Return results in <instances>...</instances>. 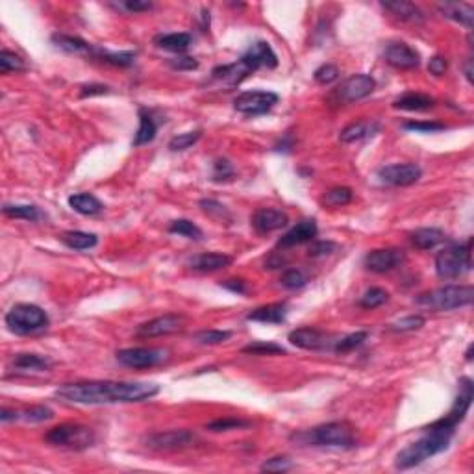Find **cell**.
<instances>
[{"instance_id": "cell-56", "label": "cell", "mask_w": 474, "mask_h": 474, "mask_svg": "<svg viewBox=\"0 0 474 474\" xmlns=\"http://www.w3.org/2000/svg\"><path fill=\"white\" fill-rule=\"evenodd\" d=\"M121 6L125 8V10H128V12H148V10H152V2H148V0H125Z\"/></svg>"}, {"instance_id": "cell-28", "label": "cell", "mask_w": 474, "mask_h": 474, "mask_svg": "<svg viewBox=\"0 0 474 474\" xmlns=\"http://www.w3.org/2000/svg\"><path fill=\"white\" fill-rule=\"evenodd\" d=\"M12 367L17 373H43V371H51L52 362L40 354H17L13 358Z\"/></svg>"}, {"instance_id": "cell-3", "label": "cell", "mask_w": 474, "mask_h": 474, "mask_svg": "<svg viewBox=\"0 0 474 474\" xmlns=\"http://www.w3.org/2000/svg\"><path fill=\"white\" fill-rule=\"evenodd\" d=\"M291 439L302 443V445L333 446V448H352L354 446V434L346 423L321 424L308 432L293 434Z\"/></svg>"}, {"instance_id": "cell-52", "label": "cell", "mask_w": 474, "mask_h": 474, "mask_svg": "<svg viewBox=\"0 0 474 474\" xmlns=\"http://www.w3.org/2000/svg\"><path fill=\"white\" fill-rule=\"evenodd\" d=\"M291 468H293V462L288 456H274L261 465V471L267 473H288Z\"/></svg>"}, {"instance_id": "cell-50", "label": "cell", "mask_w": 474, "mask_h": 474, "mask_svg": "<svg viewBox=\"0 0 474 474\" xmlns=\"http://www.w3.org/2000/svg\"><path fill=\"white\" fill-rule=\"evenodd\" d=\"M404 128L410 132H421V134H434V132L445 130L446 126L435 121H407L404 123Z\"/></svg>"}, {"instance_id": "cell-13", "label": "cell", "mask_w": 474, "mask_h": 474, "mask_svg": "<svg viewBox=\"0 0 474 474\" xmlns=\"http://www.w3.org/2000/svg\"><path fill=\"white\" fill-rule=\"evenodd\" d=\"M186 324V317L178 313H165L161 317H156L152 321L145 322L137 328V337H159V335H169L178 330H182Z\"/></svg>"}, {"instance_id": "cell-54", "label": "cell", "mask_w": 474, "mask_h": 474, "mask_svg": "<svg viewBox=\"0 0 474 474\" xmlns=\"http://www.w3.org/2000/svg\"><path fill=\"white\" fill-rule=\"evenodd\" d=\"M335 250H337V245L333 241H315L308 250V254L310 258H322V256L333 254Z\"/></svg>"}, {"instance_id": "cell-25", "label": "cell", "mask_w": 474, "mask_h": 474, "mask_svg": "<svg viewBox=\"0 0 474 474\" xmlns=\"http://www.w3.org/2000/svg\"><path fill=\"white\" fill-rule=\"evenodd\" d=\"M231 263V258L228 254H220V252H204L189 260V267L195 271L200 272H213L220 271Z\"/></svg>"}, {"instance_id": "cell-57", "label": "cell", "mask_w": 474, "mask_h": 474, "mask_svg": "<svg viewBox=\"0 0 474 474\" xmlns=\"http://www.w3.org/2000/svg\"><path fill=\"white\" fill-rule=\"evenodd\" d=\"M106 93H109V87L102 84H89L80 87V96H82V98H87V96L95 95H106Z\"/></svg>"}, {"instance_id": "cell-59", "label": "cell", "mask_w": 474, "mask_h": 474, "mask_svg": "<svg viewBox=\"0 0 474 474\" xmlns=\"http://www.w3.org/2000/svg\"><path fill=\"white\" fill-rule=\"evenodd\" d=\"M220 286H222L225 289H228V291H231V293H237V295L247 293V282H243V280H225Z\"/></svg>"}, {"instance_id": "cell-32", "label": "cell", "mask_w": 474, "mask_h": 474, "mask_svg": "<svg viewBox=\"0 0 474 474\" xmlns=\"http://www.w3.org/2000/svg\"><path fill=\"white\" fill-rule=\"evenodd\" d=\"M60 241L73 250H89L98 243V237L95 234H89V231L71 230L63 231L62 236H60Z\"/></svg>"}, {"instance_id": "cell-2", "label": "cell", "mask_w": 474, "mask_h": 474, "mask_svg": "<svg viewBox=\"0 0 474 474\" xmlns=\"http://www.w3.org/2000/svg\"><path fill=\"white\" fill-rule=\"evenodd\" d=\"M454 435V432H448V430H443L439 426H434L430 424L426 428V434L421 437L419 441L412 443L410 446H406L404 450L398 452L396 456V468L401 471H406V468L417 467L423 462H426L428 457L439 454V452H445L450 445V437Z\"/></svg>"}, {"instance_id": "cell-27", "label": "cell", "mask_w": 474, "mask_h": 474, "mask_svg": "<svg viewBox=\"0 0 474 474\" xmlns=\"http://www.w3.org/2000/svg\"><path fill=\"white\" fill-rule=\"evenodd\" d=\"M439 12L443 17L450 19L454 23H459L467 28H473L474 23V8L465 2H445L439 4Z\"/></svg>"}, {"instance_id": "cell-42", "label": "cell", "mask_w": 474, "mask_h": 474, "mask_svg": "<svg viewBox=\"0 0 474 474\" xmlns=\"http://www.w3.org/2000/svg\"><path fill=\"white\" fill-rule=\"evenodd\" d=\"M369 333L367 332H354V333H349V335H344L343 339H339V341H335V346H333V350L337 352V354H346V352H350V350L358 349V346H362L365 341H367Z\"/></svg>"}, {"instance_id": "cell-40", "label": "cell", "mask_w": 474, "mask_h": 474, "mask_svg": "<svg viewBox=\"0 0 474 474\" xmlns=\"http://www.w3.org/2000/svg\"><path fill=\"white\" fill-rule=\"evenodd\" d=\"M245 354H254V356H278L286 354V349L282 344L272 343V341H254V343L247 344L243 349Z\"/></svg>"}, {"instance_id": "cell-35", "label": "cell", "mask_w": 474, "mask_h": 474, "mask_svg": "<svg viewBox=\"0 0 474 474\" xmlns=\"http://www.w3.org/2000/svg\"><path fill=\"white\" fill-rule=\"evenodd\" d=\"M352 198H354V193L350 187H333V189L324 193L321 204L324 208H339V206H346L349 202H352Z\"/></svg>"}, {"instance_id": "cell-4", "label": "cell", "mask_w": 474, "mask_h": 474, "mask_svg": "<svg viewBox=\"0 0 474 474\" xmlns=\"http://www.w3.org/2000/svg\"><path fill=\"white\" fill-rule=\"evenodd\" d=\"M474 300L473 286H445L417 297L419 306L435 311H450L471 306Z\"/></svg>"}, {"instance_id": "cell-24", "label": "cell", "mask_w": 474, "mask_h": 474, "mask_svg": "<svg viewBox=\"0 0 474 474\" xmlns=\"http://www.w3.org/2000/svg\"><path fill=\"white\" fill-rule=\"evenodd\" d=\"M382 8H385L387 12H391L396 19H401L404 23L421 24L424 21L423 12H421L413 2H406V0H389V2H382Z\"/></svg>"}, {"instance_id": "cell-9", "label": "cell", "mask_w": 474, "mask_h": 474, "mask_svg": "<svg viewBox=\"0 0 474 474\" xmlns=\"http://www.w3.org/2000/svg\"><path fill=\"white\" fill-rule=\"evenodd\" d=\"M117 362L130 369H152L167 360L169 352L164 349H147V346H136V349L119 350Z\"/></svg>"}, {"instance_id": "cell-34", "label": "cell", "mask_w": 474, "mask_h": 474, "mask_svg": "<svg viewBox=\"0 0 474 474\" xmlns=\"http://www.w3.org/2000/svg\"><path fill=\"white\" fill-rule=\"evenodd\" d=\"M445 241V234L437 228H419L412 234V243L421 250H432Z\"/></svg>"}, {"instance_id": "cell-53", "label": "cell", "mask_w": 474, "mask_h": 474, "mask_svg": "<svg viewBox=\"0 0 474 474\" xmlns=\"http://www.w3.org/2000/svg\"><path fill=\"white\" fill-rule=\"evenodd\" d=\"M234 178V167L228 159H217L213 164V175H211V180L213 182H230Z\"/></svg>"}, {"instance_id": "cell-38", "label": "cell", "mask_w": 474, "mask_h": 474, "mask_svg": "<svg viewBox=\"0 0 474 474\" xmlns=\"http://www.w3.org/2000/svg\"><path fill=\"white\" fill-rule=\"evenodd\" d=\"M96 58L102 60V62L109 63V65H115V67H130L132 63H134V60H136V52H107L98 49Z\"/></svg>"}, {"instance_id": "cell-10", "label": "cell", "mask_w": 474, "mask_h": 474, "mask_svg": "<svg viewBox=\"0 0 474 474\" xmlns=\"http://www.w3.org/2000/svg\"><path fill=\"white\" fill-rule=\"evenodd\" d=\"M274 104H278V95L272 91H245L234 100V107L237 112L250 117L271 112Z\"/></svg>"}, {"instance_id": "cell-17", "label": "cell", "mask_w": 474, "mask_h": 474, "mask_svg": "<svg viewBox=\"0 0 474 474\" xmlns=\"http://www.w3.org/2000/svg\"><path fill=\"white\" fill-rule=\"evenodd\" d=\"M406 260L404 252L398 249H378V250H371L365 260H363V265L367 267L369 271L373 272H389L393 269L401 265L402 261Z\"/></svg>"}, {"instance_id": "cell-6", "label": "cell", "mask_w": 474, "mask_h": 474, "mask_svg": "<svg viewBox=\"0 0 474 474\" xmlns=\"http://www.w3.org/2000/svg\"><path fill=\"white\" fill-rule=\"evenodd\" d=\"M471 245L468 239L465 245H452L448 249L441 250L435 258V271L437 276L443 280H454L463 276L465 272L473 269V258H471Z\"/></svg>"}, {"instance_id": "cell-51", "label": "cell", "mask_w": 474, "mask_h": 474, "mask_svg": "<svg viewBox=\"0 0 474 474\" xmlns=\"http://www.w3.org/2000/svg\"><path fill=\"white\" fill-rule=\"evenodd\" d=\"M313 78H315L317 84L330 85L332 82H335V80L339 78V69L335 67V65H332V63H324V65H321V67L317 69L315 74H313Z\"/></svg>"}, {"instance_id": "cell-46", "label": "cell", "mask_w": 474, "mask_h": 474, "mask_svg": "<svg viewBox=\"0 0 474 474\" xmlns=\"http://www.w3.org/2000/svg\"><path fill=\"white\" fill-rule=\"evenodd\" d=\"M424 317L423 315H407L398 319L396 322H391L389 330L391 332H415L424 326Z\"/></svg>"}, {"instance_id": "cell-22", "label": "cell", "mask_w": 474, "mask_h": 474, "mask_svg": "<svg viewBox=\"0 0 474 474\" xmlns=\"http://www.w3.org/2000/svg\"><path fill=\"white\" fill-rule=\"evenodd\" d=\"M52 43L60 49V51L67 52V54H74V56H96L98 49L93 46L91 43L84 41L82 37L67 34H54L52 35Z\"/></svg>"}, {"instance_id": "cell-5", "label": "cell", "mask_w": 474, "mask_h": 474, "mask_svg": "<svg viewBox=\"0 0 474 474\" xmlns=\"http://www.w3.org/2000/svg\"><path fill=\"white\" fill-rule=\"evenodd\" d=\"M4 321H6L8 330L17 335L43 332L51 322L46 311L35 304H15L8 311Z\"/></svg>"}, {"instance_id": "cell-49", "label": "cell", "mask_w": 474, "mask_h": 474, "mask_svg": "<svg viewBox=\"0 0 474 474\" xmlns=\"http://www.w3.org/2000/svg\"><path fill=\"white\" fill-rule=\"evenodd\" d=\"M280 282H282V286L286 289H300L308 283V276L302 271H299V269H289V271L283 272Z\"/></svg>"}, {"instance_id": "cell-41", "label": "cell", "mask_w": 474, "mask_h": 474, "mask_svg": "<svg viewBox=\"0 0 474 474\" xmlns=\"http://www.w3.org/2000/svg\"><path fill=\"white\" fill-rule=\"evenodd\" d=\"M54 417V412H52L49 406H30L23 412H19V419L24 421V423H45V421H51Z\"/></svg>"}, {"instance_id": "cell-19", "label": "cell", "mask_w": 474, "mask_h": 474, "mask_svg": "<svg viewBox=\"0 0 474 474\" xmlns=\"http://www.w3.org/2000/svg\"><path fill=\"white\" fill-rule=\"evenodd\" d=\"M252 226L256 228V231L260 234H271V231L282 230L283 226H288L289 217L280 209L274 208H261L258 209L252 219H250Z\"/></svg>"}, {"instance_id": "cell-7", "label": "cell", "mask_w": 474, "mask_h": 474, "mask_svg": "<svg viewBox=\"0 0 474 474\" xmlns=\"http://www.w3.org/2000/svg\"><path fill=\"white\" fill-rule=\"evenodd\" d=\"M45 441L54 446H63L71 450H85L95 443V432L89 426H82V424H60L46 432Z\"/></svg>"}, {"instance_id": "cell-29", "label": "cell", "mask_w": 474, "mask_h": 474, "mask_svg": "<svg viewBox=\"0 0 474 474\" xmlns=\"http://www.w3.org/2000/svg\"><path fill=\"white\" fill-rule=\"evenodd\" d=\"M154 43L164 49V51L175 52V54H182L186 52L193 43V37L186 32H175V34H161L154 37Z\"/></svg>"}, {"instance_id": "cell-18", "label": "cell", "mask_w": 474, "mask_h": 474, "mask_svg": "<svg viewBox=\"0 0 474 474\" xmlns=\"http://www.w3.org/2000/svg\"><path fill=\"white\" fill-rule=\"evenodd\" d=\"M317 222L315 219H304L300 220L299 225L293 226L286 236L278 241V249H291V247H299V245L310 243L317 237Z\"/></svg>"}, {"instance_id": "cell-37", "label": "cell", "mask_w": 474, "mask_h": 474, "mask_svg": "<svg viewBox=\"0 0 474 474\" xmlns=\"http://www.w3.org/2000/svg\"><path fill=\"white\" fill-rule=\"evenodd\" d=\"M169 231L170 234H178L182 237H187V239H193V241H200L202 239V230L195 222L187 219L173 220L169 226Z\"/></svg>"}, {"instance_id": "cell-8", "label": "cell", "mask_w": 474, "mask_h": 474, "mask_svg": "<svg viewBox=\"0 0 474 474\" xmlns=\"http://www.w3.org/2000/svg\"><path fill=\"white\" fill-rule=\"evenodd\" d=\"M473 395H474V385L473 380L463 376L459 380V393H457L456 401H454V406L450 407V412L446 413L445 417L435 421V426L439 428H445L448 432H456V426L462 423L467 412L471 410V404H473Z\"/></svg>"}, {"instance_id": "cell-45", "label": "cell", "mask_w": 474, "mask_h": 474, "mask_svg": "<svg viewBox=\"0 0 474 474\" xmlns=\"http://www.w3.org/2000/svg\"><path fill=\"white\" fill-rule=\"evenodd\" d=\"M249 421H243V419H234V417H225L217 419L213 423L206 424V430L209 432H228V430H239V428H249Z\"/></svg>"}, {"instance_id": "cell-48", "label": "cell", "mask_w": 474, "mask_h": 474, "mask_svg": "<svg viewBox=\"0 0 474 474\" xmlns=\"http://www.w3.org/2000/svg\"><path fill=\"white\" fill-rule=\"evenodd\" d=\"M231 337V332L226 330H202L195 333V341L200 344H220Z\"/></svg>"}, {"instance_id": "cell-11", "label": "cell", "mask_w": 474, "mask_h": 474, "mask_svg": "<svg viewBox=\"0 0 474 474\" xmlns=\"http://www.w3.org/2000/svg\"><path fill=\"white\" fill-rule=\"evenodd\" d=\"M423 176V169L415 164H393L378 169V178L385 186L407 187L417 184Z\"/></svg>"}, {"instance_id": "cell-36", "label": "cell", "mask_w": 474, "mask_h": 474, "mask_svg": "<svg viewBox=\"0 0 474 474\" xmlns=\"http://www.w3.org/2000/svg\"><path fill=\"white\" fill-rule=\"evenodd\" d=\"M2 213L10 219H23V220H37L41 217L40 209L32 204H6L2 208Z\"/></svg>"}, {"instance_id": "cell-55", "label": "cell", "mask_w": 474, "mask_h": 474, "mask_svg": "<svg viewBox=\"0 0 474 474\" xmlns=\"http://www.w3.org/2000/svg\"><path fill=\"white\" fill-rule=\"evenodd\" d=\"M169 65L173 69H176V71H195V69L198 67V62L195 60V58L182 56V58H175V60H170Z\"/></svg>"}, {"instance_id": "cell-31", "label": "cell", "mask_w": 474, "mask_h": 474, "mask_svg": "<svg viewBox=\"0 0 474 474\" xmlns=\"http://www.w3.org/2000/svg\"><path fill=\"white\" fill-rule=\"evenodd\" d=\"M69 206L80 215H96L100 213L104 206L95 195L91 193H76V195H71L69 197Z\"/></svg>"}, {"instance_id": "cell-44", "label": "cell", "mask_w": 474, "mask_h": 474, "mask_svg": "<svg viewBox=\"0 0 474 474\" xmlns=\"http://www.w3.org/2000/svg\"><path fill=\"white\" fill-rule=\"evenodd\" d=\"M387 299H389V293H387L385 289L371 288V289H367L365 293H363L362 300H360V306H362V308H365V310H374V308H378V306L385 304V302H387Z\"/></svg>"}, {"instance_id": "cell-33", "label": "cell", "mask_w": 474, "mask_h": 474, "mask_svg": "<svg viewBox=\"0 0 474 474\" xmlns=\"http://www.w3.org/2000/svg\"><path fill=\"white\" fill-rule=\"evenodd\" d=\"M158 134V125L152 119V115L145 109H139V128L136 132V137H134V147H141V145H147V143L154 141V137Z\"/></svg>"}, {"instance_id": "cell-30", "label": "cell", "mask_w": 474, "mask_h": 474, "mask_svg": "<svg viewBox=\"0 0 474 474\" xmlns=\"http://www.w3.org/2000/svg\"><path fill=\"white\" fill-rule=\"evenodd\" d=\"M435 100L430 95L423 93H406L401 98L393 102V107L396 109H406V112H426L430 107H434Z\"/></svg>"}, {"instance_id": "cell-58", "label": "cell", "mask_w": 474, "mask_h": 474, "mask_svg": "<svg viewBox=\"0 0 474 474\" xmlns=\"http://www.w3.org/2000/svg\"><path fill=\"white\" fill-rule=\"evenodd\" d=\"M446 67H448V63H446V60L443 56H434L428 63V71L434 74V76H443Z\"/></svg>"}, {"instance_id": "cell-47", "label": "cell", "mask_w": 474, "mask_h": 474, "mask_svg": "<svg viewBox=\"0 0 474 474\" xmlns=\"http://www.w3.org/2000/svg\"><path fill=\"white\" fill-rule=\"evenodd\" d=\"M200 208H202L209 217H213L215 220H219L220 225H222V222H231V215L228 213V209H226L222 204L217 202V200H200Z\"/></svg>"}, {"instance_id": "cell-15", "label": "cell", "mask_w": 474, "mask_h": 474, "mask_svg": "<svg viewBox=\"0 0 474 474\" xmlns=\"http://www.w3.org/2000/svg\"><path fill=\"white\" fill-rule=\"evenodd\" d=\"M376 87L373 76L369 74H354L337 87V96L343 102H358L369 96Z\"/></svg>"}, {"instance_id": "cell-1", "label": "cell", "mask_w": 474, "mask_h": 474, "mask_svg": "<svg viewBox=\"0 0 474 474\" xmlns=\"http://www.w3.org/2000/svg\"><path fill=\"white\" fill-rule=\"evenodd\" d=\"M159 393L158 384L150 382H112V380H91V382H76L65 384L56 391L60 401L71 404H128V402H143L152 398Z\"/></svg>"}, {"instance_id": "cell-43", "label": "cell", "mask_w": 474, "mask_h": 474, "mask_svg": "<svg viewBox=\"0 0 474 474\" xmlns=\"http://www.w3.org/2000/svg\"><path fill=\"white\" fill-rule=\"evenodd\" d=\"M202 137V130H193V132H184V134H178L169 141V150L173 152H182L186 148L193 147L195 143Z\"/></svg>"}, {"instance_id": "cell-61", "label": "cell", "mask_w": 474, "mask_h": 474, "mask_svg": "<svg viewBox=\"0 0 474 474\" xmlns=\"http://www.w3.org/2000/svg\"><path fill=\"white\" fill-rule=\"evenodd\" d=\"M463 69H465V76H467V80L473 84V60H471V58H468Z\"/></svg>"}, {"instance_id": "cell-60", "label": "cell", "mask_w": 474, "mask_h": 474, "mask_svg": "<svg viewBox=\"0 0 474 474\" xmlns=\"http://www.w3.org/2000/svg\"><path fill=\"white\" fill-rule=\"evenodd\" d=\"M0 421L2 423H12V421H19V412H15V410H2L0 412Z\"/></svg>"}, {"instance_id": "cell-39", "label": "cell", "mask_w": 474, "mask_h": 474, "mask_svg": "<svg viewBox=\"0 0 474 474\" xmlns=\"http://www.w3.org/2000/svg\"><path fill=\"white\" fill-rule=\"evenodd\" d=\"M24 69H26V63H24V60L19 54L6 51V49L0 52V73H21Z\"/></svg>"}, {"instance_id": "cell-12", "label": "cell", "mask_w": 474, "mask_h": 474, "mask_svg": "<svg viewBox=\"0 0 474 474\" xmlns=\"http://www.w3.org/2000/svg\"><path fill=\"white\" fill-rule=\"evenodd\" d=\"M195 441L197 437L189 430H167V432L150 434L145 443L152 450H180V448L191 446Z\"/></svg>"}, {"instance_id": "cell-21", "label": "cell", "mask_w": 474, "mask_h": 474, "mask_svg": "<svg viewBox=\"0 0 474 474\" xmlns=\"http://www.w3.org/2000/svg\"><path fill=\"white\" fill-rule=\"evenodd\" d=\"M249 74H252V71H250L241 60H237L236 63H230V65H219V67H215L213 71H211V78H213L215 82H219L220 85H225V87L231 89V87H236V85L241 84Z\"/></svg>"}, {"instance_id": "cell-26", "label": "cell", "mask_w": 474, "mask_h": 474, "mask_svg": "<svg viewBox=\"0 0 474 474\" xmlns=\"http://www.w3.org/2000/svg\"><path fill=\"white\" fill-rule=\"evenodd\" d=\"M378 132L380 125L376 121H358V123H352L346 128H343L341 134H339V139L343 143H356L367 139V137H373Z\"/></svg>"}, {"instance_id": "cell-23", "label": "cell", "mask_w": 474, "mask_h": 474, "mask_svg": "<svg viewBox=\"0 0 474 474\" xmlns=\"http://www.w3.org/2000/svg\"><path fill=\"white\" fill-rule=\"evenodd\" d=\"M288 317V304L286 302H276V304H267L261 308H256L250 311L247 319L256 322H265V324H282Z\"/></svg>"}, {"instance_id": "cell-14", "label": "cell", "mask_w": 474, "mask_h": 474, "mask_svg": "<svg viewBox=\"0 0 474 474\" xmlns=\"http://www.w3.org/2000/svg\"><path fill=\"white\" fill-rule=\"evenodd\" d=\"M384 58L389 65H393L395 69H401V71L415 69L421 63L419 52L413 46L407 45V43H402V41H391V43H387L384 49Z\"/></svg>"}, {"instance_id": "cell-62", "label": "cell", "mask_w": 474, "mask_h": 474, "mask_svg": "<svg viewBox=\"0 0 474 474\" xmlns=\"http://www.w3.org/2000/svg\"><path fill=\"white\" fill-rule=\"evenodd\" d=\"M471 354H473V344H471V346H468L467 354H465V358H467V362H471V360H473V356H471Z\"/></svg>"}, {"instance_id": "cell-16", "label": "cell", "mask_w": 474, "mask_h": 474, "mask_svg": "<svg viewBox=\"0 0 474 474\" xmlns=\"http://www.w3.org/2000/svg\"><path fill=\"white\" fill-rule=\"evenodd\" d=\"M247 67L254 73L258 69H274L278 65V58L272 46L267 41H256L247 49L243 56L239 58Z\"/></svg>"}, {"instance_id": "cell-20", "label": "cell", "mask_w": 474, "mask_h": 474, "mask_svg": "<svg viewBox=\"0 0 474 474\" xmlns=\"http://www.w3.org/2000/svg\"><path fill=\"white\" fill-rule=\"evenodd\" d=\"M289 343L302 350H321L328 344V335L317 328H297L289 333Z\"/></svg>"}]
</instances>
